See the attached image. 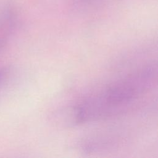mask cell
I'll list each match as a JSON object with an SVG mask.
<instances>
[{"instance_id":"obj_1","label":"cell","mask_w":158,"mask_h":158,"mask_svg":"<svg viewBox=\"0 0 158 158\" xmlns=\"http://www.w3.org/2000/svg\"><path fill=\"white\" fill-rule=\"evenodd\" d=\"M156 64H149L104 87L73 109V120L82 124L123 114L141 103L157 84Z\"/></svg>"},{"instance_id":"obj_2","label":"cell","mask_w":158,"mask_h":158,"mask_svg":"<svg viewBox=\"0 0 158 158\" xmlns=\"http://www.w3.org/2000/svg\"><path fill=\"white\" fill-rule=\"evenodd\" d=\"M12 76V70L9 66L0 67V99L6 91Z\"/></svg>"},{"instance_id":"obj_3","label":"cell","mask_w":158,"mask_h":158,"mask_svg":"<svg viewBox=\"0 0 158 158\" xmlns=\"http://www.w3.org/2000/svg\"><path fill=\"white\" fill-rule=\"evenodd\" d=\"M74 4L81 7H91L96 6L101 0H72Z\"/></svg>"}]
</instances>
